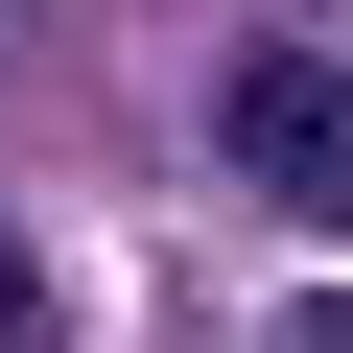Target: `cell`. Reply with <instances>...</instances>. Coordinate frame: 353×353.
Masks as SVG:
<instances>
[{"mask_svg": "<svg viewBox=\"0 0 353 353\" xmlns=\"http://www.w3.org/2000/svg\"><path fill=\"white\" fill-rule=\"evenodd\" d=\"M212 165H236L283 236H353V71L330 48H236L212 71Z\"/></svg>", "mask_w": 353, "mask_h": 353, "instance_id": "1", "label": "cell"}, {"mask_svg": "<svg viewBox=\"0 0 353 353\" xmlns=\"http://www.w3.org/2000/svg\"><path fill=\"white\" fill-rule=\"evenodd\" d=\"M0 330H48V259H24V236H0Z\"/></svg>", "mask_w": 353, "mask_h": 353, "instance_id": "2", "label": "cell"}]
</instances>
